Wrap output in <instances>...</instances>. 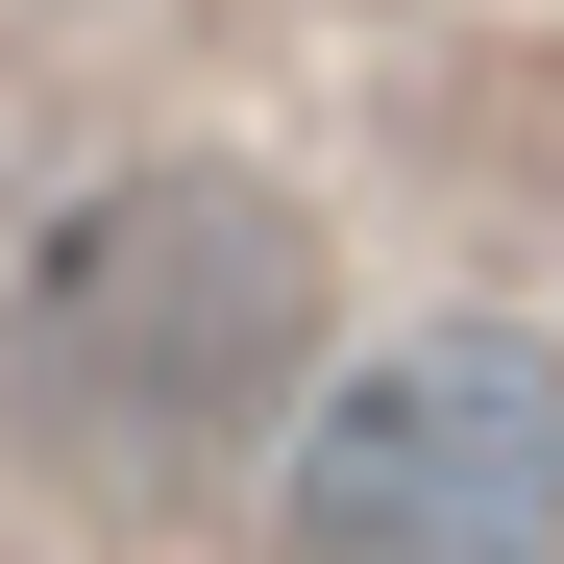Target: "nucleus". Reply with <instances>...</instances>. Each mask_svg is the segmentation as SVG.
Wrapping results in <instances>:
<instances>
[{"label": "nucleus", "mask_w": 564, "mask_h": 564, "mask_svg": "<svg viewBox=\"0 0 564 564\" xmlns=\"http://www.w3.org/2000/svg\"><path fill=\"white\" fill-rule=\"evenodd\" d=\"M295 564H564V344H368L295 417Z\"/></svg>", "instance_id": "nucleus-2"}, {"label": "nucleus", "mask_w": 564, "mask_h": 564, "mask_svg": "<svg viewBox=\"0 0 564 564\" xmlns=\"http://www.w3.org/2000/svg\"><path fill=\"white\" fill-rule=\"evenodd\" d=\"M295 368H319V221L246 148H148L0 295V442L50 491H99V516H197L295 417Z\"/></svg>", "instance_id": "nucleus-1"}]
</instances>
